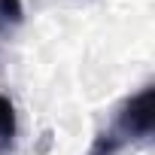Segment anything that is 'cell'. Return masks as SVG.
Listing matches in <instances>:
<instances>
[{"label":"cell","instance_id":"2","mask_svg":"<svg viewBox=\"0 0 155 155\" xmlns=\"http://www.w3.org/2000/svg\"><path fill=\"white\" fill-rule=\"evenodd\" d=\"M15 131H18V125H15V107H12V101L6 94H0V149L12 146Z\"/></svg>","mask_w":155,"mask_h":155},{"label":"cell","instance_id":"1","mask_svg":"<svg viewBox=\"0 0 155 155\" xmlns=\"http://www.w3.org/2000/svg\"><path fill=\"white\" fill-rule=\"evenodd\" d=\"M149 134H152V85H143L134 97L122 104V110L116 113V122L97 134L88 155H116L131 140H140Z\"/></svg>","mask_w":155,"mask_h":155},{"label":"cell","instance_id":"3","mask_svg":"<svg viewBox=\"0 0 155 155\" xmlns=\"http://www.w3.org/2000/svg\"><path fill=\"white\" fill-rule=\"evenodd\" d=\"M21 21V0H0V34H9Z\"/></svg>","mask_w":155,"mask_h":155}]
</instances>
